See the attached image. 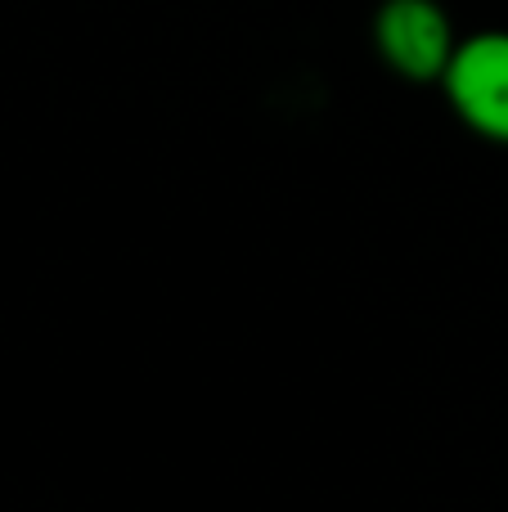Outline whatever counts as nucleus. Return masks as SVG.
<instances>
[{
  "instance_id": "nucleus-1",
  "label": "nucleus",
  "mask_w": 508,
  "mask_h": 512,
  "mask_svg": "<svg viewBox=\"0 0 508 512\" xmlns=\"http://www.w3.org/2000/svg\"><path fill=\"white\" fill-rule=\"evenodd\" d=\"M455 117L482 140L508 144V32H473L455 45L441 77Z\"/></svg>"
},
{
  "instance_id": "nucleus-2",
  "label": "nucleus",
  "mask_w": 508,
  "mask_h": 512,
  "mask_svg": "<svg viewBox=\"0 0 508 512\" xmlns=\"http://www.w3.org/2000/svg\"><path fill=\"white\" fill-rule=\"evenodd\" d=\"M459 36L437 0H383L374 14V50L396 77L428 86L446 77Z\"/></svg>"
}]
</instances>
